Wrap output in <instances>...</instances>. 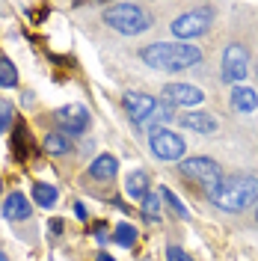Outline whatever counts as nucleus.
I'll use <instances>...</instances> for the list:
<instances>
[{"label":"nucleus","mask_w":258,"mask_h":261,"mask_svg":"<svg viewBox=\"0 0 258 261\" xmlns=\"http://www.w3.org/2000/svg\"><path fill=\"white\" fill-rule=\"evenodd\" d=\"M166 261H193L181 246H166Z\"/></svg>","instance_id":"23"},{"label":"nucleus","mask_w":258,"mask_h":261,"mask_svg":"<svg viewBox=\"0 0 258 261\" xmlns=\"http://www.w3.org/2000/svg\"><path fill=\"white\" fill-rule=\"evenodd\" d=\"M211 202L220 208V211L238 214L246 211L258 202V178L249 172H238V175H228L220 181V187L211 193Z\"/></svg>","instance_id":"2"},{"label":"nucleus","mask_w":258,"mask_h":261,"mask_svg":"<svg viewBox=\"0 0 258 261\" xmlns=\"http://www.w3.org/2000/svg\"><path fill=\"white\" fill-rule=\"evenodd\" d=\"M12 119H15V107H12L6 98H0V134H3V130H9Z\"/></svg>","instance_id":"22"},{"label":"nucleus","mask_w":258,"mask_h":261,"mask_svg":"<svg viewBox=\"0 0 258 261\" xmlns=\"http://www.w3.org/2000/svg\"><path fill=\"white\" fill-rule=\"evenodd\" d=\"M148 146H151V154H154L158 161H181L184 151H187V143H184L178 134H172V130H166V128L151 130Z\"/></svg>","instance_id":"5"},{"label":"nucleus","mask_w":258,"mask_h":261,"mask_svg":"<svg viewBox=\"0 0 258 261\" xmlns=\"http://www.w3.org/2000/svg\"><path fill=\"white\" fill-rule=\"evenodd\" d=\"M116 172H119V161H116L113 154H98L92 166H89V175L98 181H110L116 178Z\"/></svg>","instance_id":"14"},{"label":"nucleus","mask_w":258,"mask_h":261,"mask_svg":"<svg viewBox=\"0 0 258 261\" xmlns=\"http://www.w3.org/2000/svg\"><path fill=\"white\" fill-rule=\"evenodd\" d=\"M178 125L184 130H196V134H214L220 128V122L211 113H202V110H187L184 116H178Z\"/></svg>","instance_id":"11"},{"label":"nucleus","mask_w":258,"mask_h":261,"mask_svg":"<svg viewBox=\"0 0 258 261\" xmlns=\"http://www.w3.org/2000/svg\"><path fill=\"white\" fill-rule=\"evenodd\" d=\"M0 86L3 89L18 86V71H15V65H12V60H6V57H0Z\"/></svg>","instance_id":"18"},{"label":"nucleus","mask_w":258,"mask_h":261,"mask_svg":"<svg viewBox=\"0 0 258 261\" xmlns=\"http://www.w3.org/2000/svg\"><path fill=\"white\" fill-rule=\"evenodd\" d=\"M246 71H249V54L243 45H228L226 54H223V81L226 83H235V86H241V81L246 77Z\"/></svg>","instance_id":"8"},{"label":"nucleus","mask_w":258,"mask_h":261,"mask_svg":"<svg viewBox=\"0 0 258 261\" xmlns=\"http://www.w3.org/2000/svg\"><path fill=\"white\" fill-rule=\"evenodd\" d=\"M231 107L238 113H255L258 110V92L249 86H235L231 89Z\"/></svg>","instance_id":"13"},{"label":"nucleus","mask_w":258,"mask_h":261,"mask_svg":"<svg viewBox=\"0 0 258 261\" xmlns=\"http://www.w3.org/2000/svg\"><path fill=\"white\" fill-rule=\"evenodd\" d=\"M125 193L131 199H145L148 196V175H145L143 169H137V172H131L128 181H125Z\"/></svg>","instance_id":"15"},{"label":"nucleus","mask_w":258,"mask_h":261,"mask_svg":"<svg viewBox=\"0 0 258 261\" xmlns=\"http://www.w3.org/2000/svg\"><path fill=\"white\" fill-rule=\"evenodd\" d=\"M74 214H78V220H86V208H83V202L74 205Z\"/></svg>","instance_id":"24"},{"label":"nucleus","mask_w":258,"mask_h":261,"mask_svg":"<svg viewBox=\"0 0 258 261\" xmlns=\"http://www.w3.org/2000/svg\"><path fill=\"white\" fill-rule=\"evenodd\" d=\"M143 217L145 220H151V223L161 220V196H154V193L145 196L143 199Z\"/></svg>","instance_id":"20"},{"label":"nucleus","mask_w":258,"mask_h":261,"mask_svg":"<svg viewBox=\"0 0 258 261\" xmlns=\"http://www.w3.org/2000/svg\"><path fill=\"white\" fill-rule=\"evenodd\" d=\"M163 98L172 107H196V104L205 101V92L199 86H190V83H166L163 86Z\"/></svg>","instance_id":"10"},{"label":"nucleus","mask_w":258,"mask_h":261,"mask_svg":"<svg viewBox=\"0 0 258 261\" xmlns=\"http://www.w3.org/2000/svg\"><path fill=\"white\" fill-rule=\"evenodd\" d=\"M161 199L166 202V205H169V208H172V211L178 214V217H190L187 205H184V202H181V199H178V196L172 193V190H169V187H161Z\"/></svg>","instance_id":"21"},{"label":"nucleus","mask_w":258,"mask_h":261,"mask_svg":"<svg viewBox=\"0 0 258 261\" xmlns=\"http://www.w3.org/2000/svg\"><path fill=\"white\" fill-rule=\"evenodd\" d=\"M0 190H3V181H0Z\"/></svg>","instance_id":"28"},{"label":"nucleus","mask_w":258,"mask_h":261,"mask_svg":"<svg viewBox=\"0 0 258 261\" xmlns=\"http://www.w3.org/2000/svg\"><path fill=\"white\" fill-rule=\"evenodd\" d=\"M42 148H45L48 154H68V151H71V140H68L65 134H60V130H54V134H45Z\"/></svg>","instance_id":"16"},{"label":"nucleus","mask_w":258,"mask_h":261,"mask_svg":"<svg viewBox=\"0 0 258 261\" xmlns=\"http://www.w3.org/2000/svg\"><path fill=\"white\" fill-rule=\"evenodd\" d=\"M33 199H36V205L50 208V205L57 202V187H54V184H45V181H39V184L33 187Z\"/></svg>","instance_id":"17"},{"label":"nucleus","mask_w":258,"mask_h":261,"mask_svg":"<svg viewBox=\"0 0 258 261\" xmlns=\"http://www.w3.org/2000/svg\"><path fill=\"white\" fill-rule=\"evenodd\" d=\"M214 24L211 9H193V12H184L172 21V33L178 39H196V36H205Z\"/></svg>","instance_id":"6"},{"label":"nucleus","mask_w":258,"mask_h":261,"mask_svg":"<svg viewBox=\"0 0 258 261\" xmlns=\"http://www.w3.org/2000/svg\"><path fill=\"white\" fill-rule=\"evenodd\" d=\"M140 60L158 71H184L202 60V50L184 42H154L140 50Z\"/></svg>","instance_id":"1"},{"label":"nucleus","mask_w":258,"mask_h":261,"mask_svg":"<svg viewBox=\"0 0 258 261\" xmlns=\"http://www.w3.org/2000/svg\"><path fill=\"white\" fill-rule=\"evenodd\" d=\"M50 231H63V223L60 220H50Z\"/></svg>","instance_id":"25"},{"label":"nucleus","mask_w":258,"mask_h":261,"mask_svg":"<svg viewBox=\"0 0 258 261\" xmlns=\"http://www.w3.org/2000/svg\"><path fill=\"white\" fill-rule=\"evenodd\" d=\"M3 217L6 220H27L30 217V199L24 193H9L3 202Z\"/></svg>","instance_id":"12"},{"label":"nucleus","mask_w":258,"mask_h":261,"mask_svg":"<svg viewBox=\"0 0 258 261\" xmlns=\"http://www.w3.org/2000/svg\"><path fill=\"white\" fill-rule=\"evenodd\" d=\"M57 125H60V134H65V137H81L89 128V110L81 104H68L57 113Z\"/></svg>","instance_id":"9"},{"label":"nucleus","mask_w":258,"mask_h":261,"mask_svg":"<svg viewBox=\"0 0 258 261\" xmlns=\"http://www.w3.org/2000/svg\"><path fill=\"white\" fill-rule=\"evenodd\" d=\"M0 261H6V255H3V252H0Z\"/></svg>","instance_id":"27"},{"label":"nucleus","mask_w":258,"mask_h":261,"mask_svg":"<svg viewBox=\"0 0 258 261\" xmlns=\"http://www.w3.org/2000/svg\"><path fill=\"white\" fill-rule=\"evenodd\" d=\"M95 261H116V258H110L107 252H98V255H95Z\"/></svg>","instance_id":"26"},{"label":"nucleus","mask_w":258,"mask_h":261,"mask_svg":"<svg viewBox=\"0 0 258 261\" xmlns=\"http://www.w3.org/2000/svg\"><path fill=\"white\" fill-rule=\"evenodd\" d=\"M104 24L122 36H140L151 27V15L137 3H113L104 9Z\"/></svg>","instance_id":"3"},{"label":"nucleus","mask_w":258,"mask_h":261,"mask_svg":"<svg viewBox=\"0 0 258 261\" xmlns=\"http://www.w3.org/2000/svg\"><path fill=\"white\" fill-rule=\"evenodd\" d=\"M178 169H181V175L184 178L196 181L199 187H205L208 196L220 187V181H223V169H220V163L214 161V158H184V161L178 163Z\"/></svg>","instance_id":"4"},{"label":"nucleus","mask_w":258,"mask_h":261,"mask_svg":"<svg viewBox=\"0 0 258 261\" xmlns=\"http://www.w3.org/2000/svg\"><path fill=\"white\" fill-rule=\"evenodd\" d=\"M113 241L119 246H125V249H131L134 246V241H137V228L131 226V223H119L113 231Z\"/></svg>","instance_id":"19"},{"label":"nucleus","mask_w":258,"mask_h":261,"mask_svg":"<svg viewBox=\"0 0 258 261\" xmlns=\"http://www.w3.org/2000/svg\"><path fill=\"white\" fill-rule=\"evenodd\" d=\"M158 98L145 95V92H125L122 95V107H125V113L131 116V122H137V125H151V119L158 113Z\"/></svg>","instance_id":"7"},{"label":"nucleus","mask_w":258,"mask_h":261,"mask_svg":"<svg viewBox=\"0 0 258 261\" xmlns=\"http://www.w3.org/2000/svg\"><path fill=\"white\" fill-rule=\"evenodd\" d=\"M255 71H258V68H255Z\"/></svg>","instance_id":"30"},{"label":"nucleus","mask_w":258,"mask_h":261,"mask_svg":"<svg viewBox=\"0 0 258 261\" xmlns=\"http://www.w3.org/2000/svg\"><path fill=\"white\" fill-rule=\"evenodd\" d=\"M255 220H258V211H255Z\"/></svg>","instance_id":"29"}]
</instances>
